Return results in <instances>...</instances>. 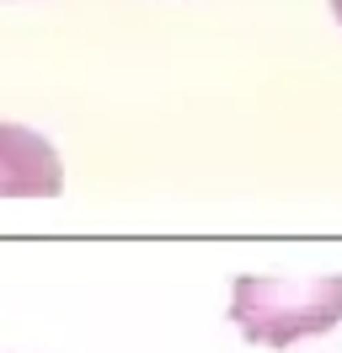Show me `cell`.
<instances>
[{
  "label": "cell",
  "instance_id": "cell-1",
  "mask_svg": "<svg viewBox=\"0 0 342 353\" xmlns=\"http://www.w3.org/2000/svg\"><path fill=\"white\" fill-rule=\"evenodd\" d=\"M230 321L246 343H262V348L316 337L342 321V273H310V279L241 273L230 284Z\"/></svg>",
  "mask_w": 342,
  "mask_h": 353
},
{
  "label": "cell",
  "instance_id": "cell-2",
  "mask_svg": "<svg viewBox=\"0 0 342 353\" xmlns=\"http://www.w3.org/2000/svg\"><path fill=\"white\" fill-rule=\"evenodd\" d=\"M59 150L27 123H0V199H59Z\"/></svg>",
  "mask_w": 342,
  "mask_h": 353
},
{
  "label": "cell",
  "instance_id": "cell-3",
  "mask_svg": "<svg viewBox=\"0 0 342 353\" xmlns=\"http://www.w3.org/2000/svg\"><path fill=\"white\" fill-rule=\"evenodd\" d=\"M332 17H337V27H342V0H332Z\"/></svg>",
  "mask_w": 342,
  "mask_h": 353
}]
</instances>
